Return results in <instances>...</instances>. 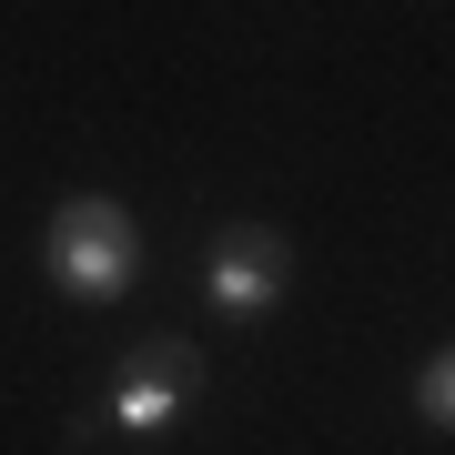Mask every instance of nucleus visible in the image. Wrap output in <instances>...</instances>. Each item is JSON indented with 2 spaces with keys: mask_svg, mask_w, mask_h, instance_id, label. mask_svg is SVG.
<instances>
[{
  "mask_svg": "<svg viewBox=\"0 0 455 455\" xmlns=\"http://www.w3.org/2000/svg\"><path fill=\"white\" fill-rule=\"evenodd\" d=\"M41 274H51L61 304H122L132 274H142V223L112 193H71L41 223Z\"/></svg>",
  "mask_w": 455,
  "mask_h": 455,
  "instance_id": "f257e3e1",
  "label": "nucleus"
},
{
  "mask_svg": "<svg viewBox=\"0 0 455 455\" xmlns=\"http://www.w3.org/2000/svg\"><path fill=\"white\" fill-rule=\"evenodd\" d=\"M203 293H212V314H233V324H263V314L293 293V243L274 223H223L203 243Z\"/></svg>",
  "mask_w": 455,
  "mask_h": 455,
  "instance_id": "f03ea898",
  "label": "nucleus"
},
{
  "mask_svg": "<svg viewBox=\"0 0 455 455\" xmlns=\"http://www.w3.org/2000/svg\"><path fill=\"white\" fill-rule=\"evenodd\" d=\"M193 395H203V344L152 334L142 355L112 374V405H101V425H112V435H172Z\"/></svg>",
  "mask_w": 455,
  "mask_h": 455,
  "instance_id": "7ed1b4c3",
  "label": "nucleus"
},
{
  "mask_svg": "<svg viewBox=\"0 0 455 455\" xmlns=\"http://www.w3.org/2000/svg\"><path fill=\"white\" fill-rule=\"evenodd\" d=\"M415 415L435 425V435H455V344H445V355L415 374Z\"/></svg>",
  "mask_w": 455,
  "mask_h": 455,
  "instance_id": "20e7f679",
  "label": "nucleus"
}]
</instances>
